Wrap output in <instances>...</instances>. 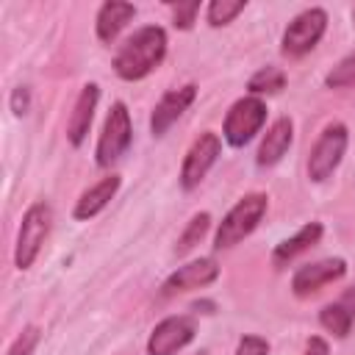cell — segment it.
<instances>
[{
  "instance_id": "cell-28",
  "label": "cell",
  "mask_w": 355,
  "mask_h": 355,
  "mask_svg": "<svg viewBox=\"0 0 355 355\" xmlns=\"http://www.w3.org/2000/svg\"><path fill=\"white\" fill-rule=\"evenodd\" d=\"M352 19H355V8H352Z\"/></svg>"
},
{
  "instance_id": "cell-3",
  "label": "cell",
  "mask_w": 355,
  "mask_h": 355,
  "mask_svg": "<svg viewBox=\"0 0 355 355\" xmlns=\"http://www.w3.org/2000/svg\"><path fill=\"white\" fill-rule=\"evenodd\" d=\"M50 227H53V208L44 200L33 202L25 211V216L19 222V230H17V244H14L17 269H31L33 266V261L42 252V244L50 236Z\"/></svg>"
},
{
  "instance_id": "cell-10",
  "label": "cell",
  "mask_w": 355,
  "mask_h": 355,
  "mask_svg": "<svg viewBox=\"0 0 355 355\" xmlns=\"http://www.w3.org/2000/svg\"><path fill=\"white\" fill-rule=\"evenodd\" d=\"M219 277V263L214 258H194L183 266H178L161 286V297L169 300L175 294H186L194 288H205Z\"/></svg>"
},
{
  "instance_id": "cell-26",
  "label": "cell",
  "mask_w": 355,
  "mask_h": 355,
  "mask_svg": "<svg viewBox=\"0 0 355 355\" xmlns=\"http://www.w3.org/2000/svg\"><path fill=\"white\" fill-rule=\"evenodd\" d=\"M28 108H31V92H28V86H17L11 92V111L17 116H22V114H28Z\"/></svg>"
},
{
  "instance_id": "cell-8",
  "label": "cell",
  "mask_w": 355,
  "mask_h": 355,
  "mask_svg": "<svg viewBox=\"0 0 355 355\" xmlns=\"http://www.w3.org/2000/svg\"><path fill=\"white\" fill-rule=\"evenodd\" d=\"M219 153H222V139L214 130H205L191 141V147L186 150L183 164H180V186H183V191H191L205 180V175L216 164Z\"/></svg>"
},
{
  "instance_id": "cell-27",
  "label": "cell",
  "mask_w": 355,
  "mask_h": 355,
  "mask_svg": "<svg viewBox=\"0 0 355 355\" xmlns=\"http://www.w3.org/2000/svg\"><path fill=\"white\" fill-rule=\"evenodd\" d=\"M327 352H330V347L322 336H311L305 341V349H302V355H327Z\"/></svg>"
},
{
  "instance_id": "cell-20",
  "label": "cell",
  "mask_w": 355,
  "mask_h": 355,
  "mask_svg": "<svg viewBox=\"0 0 355 355\" xmlns=\"http://www.w3.org/2000/svg\"><path fill=\"white\" fill-rule=\"evenodd\" d=\"M283 86H286V72L277 69V67H263V69H258V72L247 80V92H250L252 97H258V94H275V92H280Z\"/></svg>"
},
{
  "instance_id": "cell-5",
  "label": "cell",
  "mask_w": 355,
  "mask_h": 355,
  "mask_svg": "<svg viewBox=\"0 0 355 355\" xmlns=\"http://www.w3.org/2000/svg\"><path fill=\"white\" fill-rule=\"evenodd\" d=\"M324 31H327V11L319 6H311L286 25L280 39V53L286 58H302L319 44Z\"/></svg>"
},
{
  "instance_id": "cell-23",
  "label": "cell",
  "mask_w": 355,
  "mask_h": 355,
  "mask_svg": "<svg viewBox=\"0 0 355 355\" xmlns=\"http://www.w3.org/2000/svg\"><path fill=\"white\" fill-rule=\"evenodd\" d=\"M39 338H42V330L39 324H25L22 333L11 341V347L6 349V355H33V349L39 347Z\"/></svg>"
},
{
  "instance_id": "cell-2",
  "label": "cell",
  "mask_w": 355,
  "mask_h": 355,
  "mask_svg": "<svg viewBox=\"0 0 355 355\" xmlns=\"http://www.w3.org/2000/svg\"><path fill=\"white\" fill-rule=\"evenodd\" d=\"M266 208H269V197H266L263 191H250V194H244V197L222 216V222H219V227H216V233H214V247H216V250H227V247L244 241V239L261 225Z\"/></svg>"
},
{
  "instance_id": "cell-1",
  "label": "cell",
  "mask_w": 355,
  "mask_h": 355,
  "mask_svg": "<svg viewBox=\"0 0 355 355\" xmlns=\"http://www.w3.org/2000/svg\"><path fill=\"white\" fill-rule=\"evenodd\" d=\"M166 55V31L161 25H144L133 31L114 55V72L122 80H141L161 67Z\"/></svg>"
},
{
  "instance_id": "cell-22",
  "label": "cell",
  "mask_w": 355,
  "mask_h": 355,
  "mask_svg": "<svg viewBox=\"0 0 355 355\" xmlns=\"http://www.w3.org/2000/svg\"><path fill=\"white\" fill-rule=\"evenodd\" d=\"M324 86H327V89H347V86H355V50H349V53L324 75Z\"/></svg>"
},
{
  "instance_id": "cell-16",
  "label": "cell",
  "mask_w": 355,
  "mask_h": 355,
  "mask_svg": "<svg viewBox=\"0 0 355 355\" xmlns=\"http://www.w3.org/2000/svg\"><path fill=\"white\" fill-rule=\"evenodd\" d=\"M319 322L327 333H333L336 338H347L352 333V324H355V286L347 288L338 300L327 302L322 311H319Z\"/></svg>"
},
{
  "instance_id": "cell-24",
  "label": "cell",
  "mask_w": 355,
  "mask_h": 355,
  "mask_svg": "<svg viewBox=\"0 0 355 355\" xmlns=\"http://www.w3.org/2000/svg\"><path fill=\"white\" fill-rule=\"evenodd\" d=\"M169 8H172V22H175V28H180V31H189V28L194 25L197 14H200V3H197V0H189V3H169Z\"/></svg>"
},
{
  "instance_id": "cell-19",
  "label": "cell",
  "mask_w": 355,
  "mask_h": 355,
  "mask_svg": "<svg viewBox=\"0 0 355 355\" xmlns=\"http://www.w3.org/2000/svg\"><path fill=\"white\" fill-rule=\"evenodd\" d=\"M208 227H211V214H208V211H200V214H194V216L186 222L183 233L178 236L175 252H178V255H186L189 250H194V247L202 241V236L208 233Z\"/></svg>"
},
{
  "instance_id": "cell-9",
  "label": "cell",
  "mask_w": 355,
  "mask_h": 355,
  "mask_svg": "<svg viewBox=\"0 0 355 355\" xmlns=\"http://www.w3.org/2000/svg\"><path fill=\"white\" fill-rule=\"evenodd\" d=\"M197 336V322L186 313L161 319L150 338H147V355H178L183 347H189Z\"/></svg>"
},
{
  "instance_id": "cell-18",
  "label": "cell",
  "mask_w": 355,
  "mask_h": 355,
  "mask_svg": "<svg viewBox=\"0 0 355 355\" xmlns=\"http://www.w3.org/2000/svg\"><path fill=\"white\" fill-rule=\"evenodd\" d=\"M322 233H324L322 222H308V225H302L291 239H283V241L275 247V252H272V263H275V266H286V263H291L297 255L308 252V250L322 239Z\"/></svg>"
},
{
  "instance_id": "cell-6",
  "label": "cell",
  "mask_w": 355,
  "mask_h": 355,
  "mask_svg": "<svg viewBox=\"0 0 355 355\" xmlns=\"http://www.w3.org/2000/svg\"><path fill=\"white\" fill-rule=\"evenodd\" d=\"M347 144H349L347 125L344 122H327L322 128L319 139L311 147V155H308V178L313 183L327 180L336 172V166L341 164V158L347 153Z\"/></svg>"
},
{
  "instance_id": "cell-17",
  "label": "cell",
  "mask_w": 355,
  "mask_h": 355,
  "mask_svg": "<svg viewBox=\"0 0 355 355\" xmlns=\"http://www.w3.org/2000/svg\"><path fill=\"white\" fill-rule=\"evenodd\" d=\"M136 17V6L133 3H119V0H108L100 6L97 11V19H94V31H97V39L111 44L122 31L125 25Z\"/></svg>"
},
{
  "instance_id": "cell-25",
  "label": "cell",
  "mask_w": 355,
  "mask_h": 355,
  "mask_svg": "<svg viewBox=\"0 0 355 355\" xmlns=\"http://www.w3.org/2000/svg\"><path fill=\"white\" fill-rule=\"evenodd\" d=\"M233 355H269V341L261 336H241Z\"/></svg>"
},
{
  "instance_id": "cell-12",
  "label": "cell",
  "mask_w": 355,
  "mask_h": 355,
  "mask_svg": "<svg viewBox=\"0 0 355 355\" xmlns=\"http://www.w3.org/2000/svg\"><path fill=\"white\" fill-rule=\"evenodd\" d=\"M194 97H197V86H194V83L169 89V92L155 103V108H153V114H150V130H153V136H164V133L183 116V111L194 103Z\"/></svg>"
},
{
  "instance_id": "cell-4",
  "label": "cell",
  "mask_w": 355,
  "mask_h": 355,
  "mask_svg": "<svg viewBox=\"0 0 355 355\" xmlns=\"http://www.w3.org/2000/svg\"><path fill=\"white\" fill-rule=\"evenodd\" d=\"M133 141V125H130V111L122 100L111 103L108 108V116L103 122V130H100V139H97V150H94V161L97 166L108 169L114 166L130 147Z\"/></svg>"
},
{
  "instance_id": "cell-11",
  "label": "cell",
  "mask_w": 355,
  "mask_h": 355,
  "mask_svg": "<svg viewBox=\"0 0 355 355\" xmlns=\"http://www.w3.org/2000/svg\"><path fill=\"white\" fill-rule=\"evenodd\" d=\"M344 275H347V261L344 258H322V261H313V263L300 266L291 275V291L305 300V297L322 291L324 286L341 280Z\"/></svg>"
},
{
  "instance_id": "cell-15",
  "label": "cell",
  "mask_w": 355,
  "mask_h": 355,
  "mask_svg": "<svg viewBox=\"0 0 355 355\" xmlns=\"http://www.w3.org/2000/svg\"><path fill=\"white\" fill-rule=\"evenodd\" d=\"M119 175H105V178H100L97 183H92L80 197H78V202H75V208H72V216L75 219H80V222H86V219H92V216H97L111 200H114V194L119 191Z\"/></svg>"
},
{
  "instance_id": "cell-21",
  "label": "cell",
  "mask_w": 355,
  "mask_h": 355,
  "mask_svg": "<svg viewBox=\"0 0 355 355\" xmlns=\"http://www.w3.org/2000/svg\"><path fill=\"white\" fill-rule=\"evenodd\" d=\"M244 8H247V0H211L205 8V19L211 28H222V25H230Z\"/></svg>"
},
{
  "instance_id": "cell-14",
  "label": "cell",
  "mask_w": 355,
  "mask_h": 355,
  "mask_svg": "<svg viewBox=\"0 0 355 355\" xmlns=\"http://www.w3.org/2000/svg\"><path fill=\"white\" fill-rule=\"evenodd\" d=\"M291 141H294V122H291V116H277L266 128V133H263V139L258 144L255 164L258 166H275L288 153Z\"/></svg>"
},
{
  "instance_id": "cell-7",
  "label": "cell",
  "mask_w": 355,
  "mask_h": 355,
  "mask_svg": "<svg viewBox=\"0 0 355 355\" xmlns=\"http://www.w3.org/2000/svg\"><path fill=\"white\" fill-rule=\"evenodd\" d=\"M266 122V103L261 97H239L227 114H225V125H222V136L230 147H244L247 141L255 139V133L263 128Z\"/></svg>"
},
{
  "instance_id": "cell-13",
  "label": "cell",
  "mask_w": 355,
  "mask_h": 355,
  "mask_svg": "<svg viewBox=\"0 0 355 355\" xmlns=\"http://www.w3.org/2000/svg\"><path fill=\"white\" fill-rule=\"evenodd\" d=\"M97 100H100V86L97 83H86L72 105V114H69V122H67V139L72 147H80L89 136V128H92V119H94V111H97Z\"/></svg>"
}]
</instances>
